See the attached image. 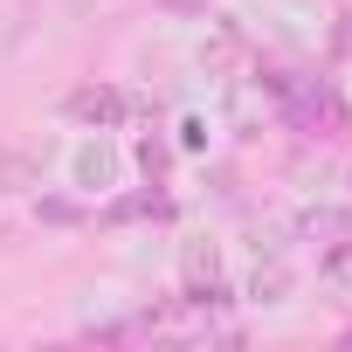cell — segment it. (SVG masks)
<instances>
[{
  "mask_svg": "<svg viewBox=\"0 0 352 352\" xmlns=\"http://www.w3.org/2000/svg\"><path fill=\"white\" fill-rule=\"evenodd\" d=\"M63 111H69L76 124H118V111H124V104H118V90H76Z\"/></svg>",
  "mask_w": 352,
  "mask_h": 352,
  "instance_id": "1",
  "label": "cell"
}]
</instances>
